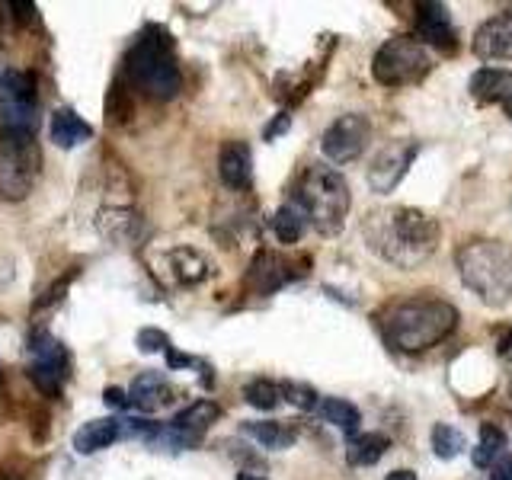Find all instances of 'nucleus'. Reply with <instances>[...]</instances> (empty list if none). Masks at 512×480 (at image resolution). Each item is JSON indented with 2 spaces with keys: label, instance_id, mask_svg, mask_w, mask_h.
Listing matches in <instances>:
<instances>
[{
  "label": "nucleus",
  "instance_id": "obj_1",
  "mask_svg": "<svg viewBox=\"0 0 512 480\" xmlns=\"http://www.w3.org/2000/svg\"><path fill=\"white\" fill-rule=\"evenodd\" d=\"M362 237L372 253L397 269H416L439 247V221L407 205H388L368 212L362 221Z\"/></svg>",
  "mask_w": 512,
  "mask_h": 480
},
{
  "label": "nucleus",
  "instance_id": "obj_2",
  "mask_svg": "<svg viewBox=\"0 0 512 480\" xmlns=\"http://www.w3.org/2000/svg\"><path fill=\"white\" fill-rule=\"evenodd\" d=\"M458 327V311L442 298H407L384 314V336L400 352H423Z\"/></svg>",
  "mask_w": 512,
  "mask_h": 480
},
{
  "label": "nucleus",
  "instance_id": "obj_3",
  "mask_svg": "<svg viewBox=\"0 0 512 480\" xmlns=\"http://www.w3.org/2000/svg\"><path fill=\"white\" fill-rule=\"evenodd\" d=\"M125 74L132 80V87L148 93L151 100H170V96L180 93L183 77L170 32L160 26L144 29L125 55Z\"/></svg>",
  "mask_w": 512,
  "mask_h": 480
},
{
  "label": "nucleus",
  "instance_id": "obj_4",
  "mask_svg": "<svg viewBox=\"0 0 512 480\" xmlns=\"http://www.w3.org/2000/svg\"><path fill=\"white\" fill-rule=\"evenodd\" d=\"M292 202L301 208V215L308 218V228L333 237L343 231L352 196H349V183L333 167L308 164L295 180Z\"/></svg>",
  "mask_w": 512,
  "mask_h": 480
},
{
  "label": "nucleus",
  "instance_id": "obj_5",
  "mask_svg": "<svg viewBox=\"0 0 512 480\" xmlns=\"http://www.w3.org/2000/svg\"><path fill=\"white\" fill-rule=\"evenodd\" d=\"M455 263L461 282L484 304L503 308L512 301V247L500 240H471L455 253Z\"/></svg>",
  "mask_w": 512,
  "mask_h": 480
},
{
  "label": "nucleus",
  "instance_id": "obj_6",
  "mask_svg": "<svg viewBox=\"0 0 512 480\" xmlns=\"http://www.w3.org/2000/svg\"><path fill=\"white\" fill-rule=\"evenodd\" d=\"M42 151L32 132H0V199L23 202L39 183Z\"/></svg>",
  "mask_w": 512,
  "mask_h": 480
},
{
  "label": "nucleus",
  "instance_id": "obj_7",
  "mask_svg": "<svg viewBox=\"0 0 512 480\" xmlns=\"http://www.w3.org/2000/svg\"><path fill=\"white\" fill-rule=\"evenodd\" d=\"M429 71H432V55L426 52V45L413 36L388 39L375 52V61H372V74L381 87L420 84Z\"/></svg>",
  "mask_w": 512,
  "mask_h": 480
},
{
  "label": "nucleus",
  "instance_id": "obj_8",
  "mask_svg": "<svg viewBox=\"0 0 512 480\" xmlns=\"http://www.w3.org/2000/svg\"><path fill=\"white\" fill-rule=\"evenodd\" d=\"M39 125V87L29 71L0 74V132H32Z\"/></svg>",
  "mask_w": 512,
  "mask_h": 480
},
{
  "label": "nucleus",
  "instance_id": "obj_9",
  "mask_svg": "<svg viewBox=\"0 0 512 480\" xmlns=\"http://www.w3.org/2000/svg\"><path fill=\"white\" fill-rule=\"evenodd\" d=\"M71 375V356L52 333H36L29 346V378L45 397H58Z\"/></svg>",
  "mask_w": 512,
  "mask_h": 480
},
{
  "label": "nucleus",
  "instance_id": "obj_10",
  "mask_svg": "<svg viewBox=\"0 0 512 480\" xmlns=\"http://www.w3.org/2000/svg\"><path fill=\"white\" fill-rule=\"evenodd\" d=\"M368 138H372V122H368V116H362V112H346V116H340L324 132L320 148H324V154L333 164H349V160H356L365 151Z\"/></svg>",
  "mask_w": 512,
  "mask_h": 480
},
{
  "label": "nucleus",
  "instance_id": "obj_11",
  "mask_svg": "<svg viewBox=\"0 0 512 480\" xmlns=\"http://www.w3.org/2000/svg\"><path fill=\"white\" fill-rule=\"evenodd\" d=\"M416 154H420V144H416V141L384 144V148L375 154L372 167H368V186H372L375 192H381V196H384V192H391L407 176Z\"/></svg>",
  "mask_w": 512,
  "mask_h": 480
},
{
  "label": "nucleus",
  "instance_id": "obj_12",
  "mask_svg": "<svg viewBox=\"0 0 512 480\" xmlns=\"http://www.w3.org/2000/svg\"><path fill=\"white\" fill-rule=\"evenodd\" d=\"M474 55L484 61H506L512 58V13L493 16L474 32Z\"/></svg>",
  "mask_w": 512,
  "mask_h": 480
},
{
  "label": "nucleus",
  "instance_id": "obj_13",
  "mask_svg": "<svg viewBox=\"0 0 512 480\" xmlns=\"http://www.w3.org/2000/svg\"><path fill=\"white\" fill-rule=\"evenodd\" d=\"M416 36L426 39L429 45L442 48V52H455L458 32L452 26V16L442 4H420L416 7Z\"/></svg>",
  "mask_w": 512,
  "mask_h": 480
},
{
  "label": "nucleus",
  "instance_id": "obj_14",
  "mask_svg": "<svg viewBox=\"0 0 512 480\" xmlns=\"http://www.w3.org/2000/svg\"><path fill=\"white\" fill-rule=\"evenodd\" d=\"M218 173L228 189L244 192L253 186V154L247 141H224L218 154Z\"/></svg>",
  "mask_w": 512,
  "mask_h": 480
},
{
  "label": "nucleus",
  "instance_id": "obj_15",
  "mask_svg": "<svg viewBox=\"0 0 512 480\" xmlns=\"http://www.w3.org/2000/svg\"><path fill=\"white\" fill-rule=\"evenodd\" d=\"M295 276H298V272H292V263H288L282 253L260 250V253H256L253 266H250L247 282L260 295H269V292H276V288H282L285 282H292Z\"/></svg>",
  "mask_w": 512,
  "mask_h": 480
},
{
  "label": "nucleus",
  "instance_id": "obj_16",
  "mask_svg": "<svg viewBox=\"0 0 512 480\" xmlns=\"http://www.w3.org/2000/svg\"><path fill=\"white\" fill-rule=\"evenodd\" d=\"M471 96L477 103H496L506 109V116L512 122V71L503 68H480L471 77Z\"/></svg>",
  "mask_w": 512,
  "mask_h": 480
},
{
  "label": "nucleus",
  "instance_id": "obj_17",
  "mask_svg": "<svg viewBox=\"0 0 512 480\" xmlns=\"http://www.w3.org/2000/svg\"><path fill=\"white\" fill-rule=\"evenodd\" d=\"M173 400H176V388L160 372H144V375H138L135 384H132V391H128V404L144 410V413L164 410V407L173 404Z\"/></svg>",
  "mask_w": 512,
  "mask_h": 480
},
{
  "label": "nucleus",
  "instance_id": "obj_18",
  "mask_svg": "<svg viewBox=\"0 0 512 480\" xmlns=\"http://www.w3.org/2000/svg\"><path fill=\"white\" fill-rule=\"evenodd\" d=\"M116 439H122V420L116 416H103V420H90L74 432V452L77 455H93L103 452Z\"/></svg>",
  "mask_w": 512,
  "mask_h": 480
},
{
  "label": "nucleus",
  "instance_id": "obj_19",
  "mask_svg": "<svg viewBox=\"0 0 512 480\" xmlns=\"http://www.w3.org/2000/svg\"><path fill=\"white\" fill-rule=\"evenodd\" d=\"M48 135H52V144H58V148H77V144H84L93 138V128L77 116L74 109L61 106L52 112V122H48Z\"/></svg>",
  "mask_w": 512,
  "mask_h": 480
},
{
  "label": "nucleus",
  "instance_id": "obj_20",
  "mask_svg": "<svg viewBox=\"0 0 512 480\" xmlns=\"http://www.w3.org/2000/svg\"><path fill=\"white\" fill-rule=\"evenodd\" d=\"M218 416H221V407L215 404V400H196V404H189L186 410L176 413L170 426L199 445V439L205 436V429L212 426Z\"/></svg>",
  "mask_w": 512,
  "mask_h": 480
},
{
  "label": "nucleus",
  "instance_id": "obj_21",
  "mask_svg": "<svg viewBox=\"0 0 512 480\" xmlns=\"http://www.w3.org/2000/svg\"><path fill=\"white\" fill-rule=\"evenodd\" d=\"M167 266L173 272V279L180 285H199L208 279V272H212V266H208V260L192 247H180V250H170L167 253Z\"/></svg>",
  "mask_w": 512,
  "mask_h": 480
},
{
  "label": "nucleus",
  "instance_id": "obj_22",
  "mask_svg": "<svg viewBox=\"0 0 512 480\" xmlns=\"http://www.w3.org/2000/svg\"><path fill=\"white\" fill-rule=\"evenodd\" d=\"M96 224H100V231L116 240V244H132L141 231V218L135 212H128V208H106V212H100V221Z\"/></svg>",
  "mask_w": 512,
  "mask_h": 480
},
{
  "label": "nucleus",
  "instance_id": "obj_23",
  "mask_svg": "<svg viewBox=\"0 0 512 480\" xmlns=\"http://www.w3.org/2000/svg\"><path fill=\"white\" fill-rule=\"evenodd\" d=\"M244 432L263 448H272V452H282V448L295 445V429L276 423V420H263V423H244Z\"/></svg>",
  "mask_w": 512,
  "mask_h": 480
},
{
  "label": "nucleus",
  "instance_id": "obj_24",
  "mask_svg": "<svg viewBox=\"0 0 512 480\" xmlns=\"http://www.w3.org/2000/svg\"><path fill=\"white\" fill-rule=\"evenodd\" d=\"M388 436H381V432H365V436H352L349 439V448H346V458L349 464H356V468H365V464H375L384 452H388Z\"/></svg>",
  "mask_w": 512,
  "mask_h": 480
},
{
  "label": "nucleus",
  "instance_id": "obj_25",
  "mask_svg": "<svg viewBox=\"0 0 512 480\" xmlns=\"http://www.w3.org/2000/svg\"><path fill=\"white\" fill-rule=\"evenodd\" d=\"M503 448H506L503 429L493 426V423H484V426H480V442H477L471 458H474L477 468H493V464L503 458Z\"/></svg>",
  "mask_w": 512,
  "mask_h": 480
},
{
  "label": "nucleus",
  "instance_id": "obj_26",
  "mask_svg": "<svg viewBox=\"0 0 512 480\" xmlns=\"http://www.w3.org/2000/svg\"><path fill=\"white\" fill-rule=\"evenodd\" d=\"M272 231H276V237L282 240V244H298V240L304 237V231H308V218L301 215V208L295 202L282 205L276 218H272Z\"/></svg>",
  "mask_w": 512,
  "mask_h": 480
},
{
  "label": "nucleus",
  "instance_id": "obj_27",
  "mask_svg": "<svg viewBox=\"0 0 512 480\" xmlns=\"http://www.w3.org/2000/svg\"><path fill=\"white\" fill-rule=\"evenodd\" d=\"M320 416H324L327 423L340 426L346 436H356V429L362 423L359 410L349 404V400H340V397H327L324 404H320Z\"/></svg>",
  "mask_w": 512,
  "mask_h": 480
},
{
  "label": "nucleus",
  "instance_id": "obj_28",
  "mask_svg": "<svg viewBox=\"0 0 512 480\" xmlns=\"http://www.w3.org/2000/svg\"><path fill=\"white\" fill-rule=\"evenodd\" d=\"M244 400L256 410H276L282 404V388L276 381L256 378V381L244 384Z\"/></svg>",
  "mask_w": 512,
  "mask_h": 480
},
{
  "label": "nucleus",
  "instance_id": "obj_29",
  "mask_svg": "<svg viewBox=\"0 0 512 480\" xmlns=\"http://www.w3.org/2000/svg\"><path fill=\"white\" fill-rule=\"evenodd\" d=\"M432 448H436V455L439 458H455L461 455V448H464V436L455 429V426H448V423H439V426H432Z\"/></svg>",
  "mask_w": 512,
  "mask_h": 480
},
{
  "label": "nucleus",
  "instance_id": "obj_30",
  "mask_svg": "<svg viewBox=\"0 0 512 480\" xmlns=\"http://www.w3.org/2000/svg\"><path fill=\"white\" fill-rule=\"evenodd\" d=\"M279 388H282V397L288 400V404H295L298 410H314L317 407V391L311 388V384L285 381V384H279Z\"/></svg>",
  "mask_w": 512,
  "mask_h": 480
},
{
  "label": "nucleus",
  "instance_id": "obj_31",
  "mask_svg": "<svg viewBox=\"0 0 512 480\" xmlns=\"http://www.w3.org/2000/svg\"><path fill=\"white\" fill-rule=\"evenodd\" d=\"M138 349L148 352V356H151V352H170V336L164 330L148 327V330L138 333Z\"/></svg>",
  "mask_w": 512,
  "mask_h": 480
},
{
  "label": "nucleus",
  "instance_id": "obj_32",
  "mask_svg": "<svg viewBox=\"0 0 512 480\" xmlns=\"http://www.w3.org/2000/svg\"><path fill=\"white\" fill-rule=\"evenodd\" d=\"M490 471V480H512V458H500Z\"/></svg>",
  "mask_w": 512,
  "mask_h": 480
},
{
  "label": "nucleus",
  "instance_id": "obj_33",
  "mask_svg": "<svg viewBox=\"0 0 512 480\" xmlns=\"http://www.w3.org/2000/svg\"><path fill=\"white\" fill-rule=\"evenodd\" d=\"M106 404H112V407H128V397H125V391H119V388H106Z\"/></svg>",
  "mask_w": 512,
  "mask_h": 480
},
{
  "label": "nucleus",
  "instance_id": "obj_34",
  "mask_svg": "<svg viewBox=\"0 0 512 480\" xmlns=\"http://www.w3.org/2000/svg\"><path fill=\"white\" fill-rule=\"evenodd\" d=\"M384 480H416V474H413V471H407V468H400V471H391Z\"/></svg>",
  "mask_w": 512,
  "mask_h": 480
},
{
  "label": "nucleus",
  "instance_id": "obj_35",
  "mask_svg": "<svg viewBox=\"0 0 512 480\" xmlns=\"http://www.w3.org/2000/svg\"><path fill=\"white\" fill-rule=\"evenodd\" d=\"M500 352H512V330L503 336V340H500Z\"/></svg>",
  "mask_w": 512,
  "mask_h": 480
},
{
  "label": "nucleus",
  "instance_id": "obj_36",
  "mask_svg": "<svg viewBox=\"0 0 512 480\" xmlns=\"http://www.w3.org/2000/svg\"><path fill=\"white\" fill-rule=\"evenodd\" d=\"M237 480H266L263 474H250V471H240L237 474Z\"/></svg>",
  "mask_w": 512,
  "mask_h": 480
},
{
  "label": "nucleus",
  "instance_id": "obj_37",
  "mask_svg": "<svg viewBox=\"0 0 512 480\" xmlns=\"http://www.w3.org/2000/svg\"><path fill=\"white\" fill-rule=\"evenodd\" d=\"M4 480H10V477H4Z\"/></svg>",
  "mask_w": 512,
  "mask_h": 480
}]
</instances>
